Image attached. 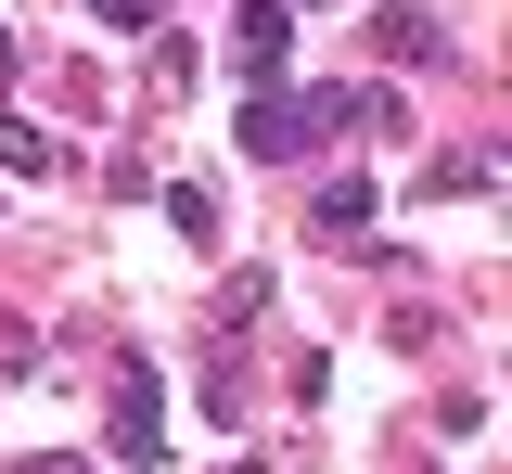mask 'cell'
Wrapping results in <instances>:
<instances>
[{
  "label": "cell",
  "mask_w": 512,
  "mask_h": 474,
  "mask_svg": "<svg viewBox=\"0 0 512 474\" xmlns=\"http://www.w3.org/2000/svg\"><path fill=\"white\" fill-rule=\"evenodd\" d=\"M333 129H397V90H256L244 103V154H269V167H295L308 141H333Z\"/></svg>",
  "instance_id": "cell-1"
},
{
  "label": "cell",
  "mask_w": 512,
  "mask_h": 474,
  "mask_svg": "<svg viewBox=\"0 0 512 474\" xmlns=\"http://www.w3.org/2000/svg\"><path fill=\"white\" fill-rule=\"evenodd\" d=\"M103 423H116V462H167V385L141 346H103Z\"/></svg>",
  "instance_id": "cell-2"
},
{
  "label": "cell",
  "mask_w": 512,
  "mask_h": 474,
  "mask_svg": "<svg viewBox=\"0 0 512 474\" xmlns=\"http://www.w3.org/2000/svg\"><path fill=\"white\" fill-rule=\"evenodd\" d=\"M231 65H244L256 90L295 65V0H244V13H231Z\"/></svg>",
  "instance_id": "cell-3"
},
{
  "label": "cell",
  "mask_w": 512,
  "mask_h": 474,
  "mask_svg": "<svg viewBox=\"0 0 512 474\" xmlns=\"http://www.w3.org/2000/svg\"><path fill=\"white\" fill-rule=\"evenodd\" d=\"M372 52H384V65H448V26L410 13V0H384V13H372Z\"/></svg>",
  "instance_id": "cell-4"
},
{
  "label": "cell",
  "mask_w": 512,
  "mask_h": 474,
  "mask_svg": "<svg viewBox=\"0 0 512 474\" xmlns=\"http://www.w3.org/2000/svg\"><path fill=\"white\" fill-rule=\"evenodd\" d=\"M359 218H372V180H359V167H333V180H320V231H359Z\"/></svg>",
  "instance_id": "cell-5"
},
{
  "label": "cell",
  "mask_w": 512,
  "mask_h": 474,
  "mask_svg": "<svg viewBox=\"0 0 512 474\" xmlns=\"http://www.w3.org/2000/svg\"><path fill=\"white\" fill-rule=\"evenodd\" d=\"M487 180H500V154H448V167H423V193H436V205H461V193H487Z\"/></svg>",
  "instance_id": "cell-6"
},
{
  "label": "cell",
  "mask_w": 512,
  "mask_h": 474,
  "mask_svg": "<svg viewBox=\"0 0 512 474\" xmlns=\"http://www.w3.org/2000/svg\"><path fill=\"white\" fill-rule=\"evenodd\" d=\"M0 167H13V180H52V141L26 129V116H0Z\"/></svg>",
  "instance_id": "cell-7"
},
{
  "label": "cell",
  "mask_w": 512,
  "mask_h": 474,
  "mask_svg": "<svg viewBox=\"0 0 512 474\" xmlns=\"http://www.w3.org/2000/svg\"><path fill=\"white\" fill-rule=\"evenodd\" d=\"M256 308H269V270H231V282H218V334H244Z\"/></svg>",
  "instance_id": "cell-8"
},
{
  "label": "cell",
  "mask_w": 512,
  "mask_h": 474,
  "mask_svg": "<svg viewBox=\"0 0 512 474\" xmlns=\"http://www.w3.org/2000/svg\"><path fill=\"white\" fill-rule=\"evenodd\" d=\"M167 218H180L192 244H218V193H205V180H167Z\"/></svg>",
  "instance_id": "cell-9"
},
{
  "label": "cell",
  "mask_w": 512,
  "mask_h": 474,
  "mask_svg": "<svg viewBox=\"0 0 512 474\" xmlns=\"http://www.w3.org/2000/svg\"><path fill=\"white\" fill-rule=\"evenodd\" d=\"M90 13H103V26H128V39H154V13H167V0H90Z\"/></svg>",
  "instance_id": "cell-10"
},
{
  "label": "cell",
  "mask_w": 512,
  "mask_h": 474,
  "mask_svg": "<svg viewBox=\"0 0 512 474\" xmlns=\"http://www.w3.org/2000/svg\"><path fill=\"white\" fill-rule=\"evenodd\" d=\"M26 474H77V462H64V449H52V462H26Z\"/></svg>",
  "instance_id": "cell-11"
},
{
  "label": "cell",
  "mask_w": 512,
  "mask_h": 474,
  "mask_svg": "<svg viewBox=\"0 0 512 474\" xmlns=\"http://www.w3.org/2000/svg\"><path fill=\"white\" fill-rule=\"evenodd\" d=\"M295 13H320V0H295Z\"/></svg>",
  "instance_id": "cell-12"
}]
</instances>
